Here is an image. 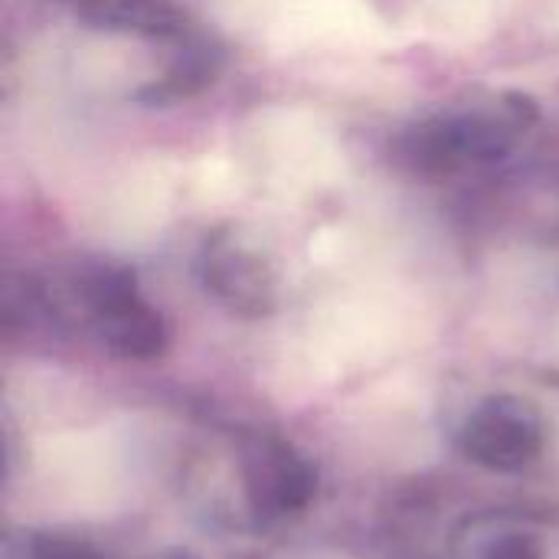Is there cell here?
<instances>
[{
    "label": "cell",
    "mask_w": 559,
    "mask_h": 559,
    "mask_svg": "<svg viewBox=\"0 0 559 559\" xmlns=\"http://www.w3.org/2000/svg\"><path fill=\"white\" fill-rule=\"evenodd\" d=\"M79 20L108 33H134L147 39L187 36V16L170 0H69Z\"/></svg>",
    "instance_id": "obj_6"
},
{
    "label": "cell",
    "mask_w": 559,
    "mask_h": 559,
    "mask_svg": "<svg viewBox=\"0 0 559 559\" xmlns=\"http://www.w3.org/2000/svg\"><path fill=\"white\" fill-rule=\"evenodd\" d=\"M200 272L206 288L233 311L259 318L275 308L278 282L272 265L246 242L216 236L200 255Z\"/></svg>",
    "instance_id": "obj_4"
},
{
    "label": "cell",
    "mask_w": 559,
    "mask_h": 559,
    "mask_svg": "<svg viewBox=\"0 0 559 559\" xmlns=\"http://www.w3.org/2000/svg\"><path fill=\"white\" fill-rule=\"evenodd\" d=\"M544 531L534 521H508L495 534H488L478 547V559H547Z\"/></svg>",
    "instance_id": "obj_7"
},
{
    "label": "cell",
    "mask_w": 559,
    "mask_h": 559,
    "mask_svg": "<svg viewBox=\"0 0 559 559\" xmlns=\"http://www.w3.org/2000/svg\"><path fill=\"white\" fill-rule=\"evenodd\" d=\"M26 559H105L95 547L69 537H39L29 544Z\"/></svg>",
    "instance_id": "obj_8"
},
{
    "label": "cell",
    "mask_w": 559,
    "mask_h": 559,
    "mask_svg": "<svg viewBox=\"0 0 559 559\" xmlns=\"http://www.w3.org/2000/svg\"><path fill=\"white\" fill-rule=\"evenodd\" d=\"M246 481L252 508L272 518L301 511L314 495L311 468L278 442H262V449L249 459Z\"/></svg>",
    "instance_id": "obj_5"
},
{
    "label": "cell",
    "mask_w": 559,
    "mask_h": 559,
    "mask_svg": "<svg viewBox=\"0 0 559 559\" xmlns=\"http://www.w3.org/2000/svg\"><path fill=\"white\" fill-rule=\"evenodd\" d=\"M462 449L485 468L518 472L544 452V426L524 403L495 400L468 419Z\"/></svg>",
    "instance_id": "obj_3"
},
{
    "label": "cell",
    "mask_w": 559,
    "mask_h": 559,
    "mask_svg": "<svg viewBox=\"0 0 559 559\" xmlns=\"http://www.w3.org/2000/svg\"><path fill=\"white\" fill-rule=\"evenodd\" d=\"M72 295L92 321L98 341L118 357L151 360L167 347L160 314L138 295L134 278L115 265H88L75 275Z\"/></svg>",
    "instance_id": "obj_2"
},
{
    "label": "cell",
    "mask_w": 559,
    "mask_h": 559,
    "mask_svg": "<svg viewBox=\"0 0 559 559\" xmlns=\"http://www.w3.org/2000/svg\"><path fill=\"white\" fill-rule=\"evenodd\" d=\"M534 124V98L498 92L413 124L400 138V157L423 177H452L501 160Z\"/></svg>",
    "instance_id": "obj_1"
}]
</instances>
